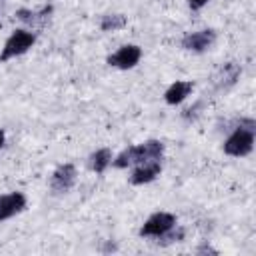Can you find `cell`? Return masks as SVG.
I'll return each mask as SVG.
<instances>
[{
  "label": "cell",
  "mask_w": 256,
  "mask_h": 256,
  "mask_svg": "<svg viewBox=\"0 0 256 256\" xmlns=\"http://www.w3.org/2000/svg\"><path fill=\"white\" fill-rule=\"evenodd\" d=\"M110 164H112V150L110 148H100L90 156V168L96 174H104Z\"/></svg>",
  "instance_id": "7c38bea8"
},
{
  "label": "cell",
  "mask_w": 256,
  "mask_h": 256,
  "mask_svg": "<svg viewBox=\"0 0 256 256\" xmlns=\"http://www.w3.org/2000/svg\"><path fill=\"white\" fill-rule=\"evenodd\" d=\"M76 166L74 164H62L54 170L52 178H50V190L52 194L56 196H62V194H68L74 184H76Z\"/></svg>",
  "instance_id": "8992f818"
},
{
  "label": "cell",
  "mask_w": 256,
  "mask_h": 256,
  "mask_svg": "<svg viewBox=\"0 0 256 256\" xmlns=\"http://www.w3.org/2000/svg\"><path fill=\"white\" fill-rule=\"evenodd\" d=\"M254 130L256 122L252 118H240L234 132L224 142V154L234 158H244L254 150Z\"/></svg>",
  "instance_id": "7a4b0ae2"
},
{
  "label": "cell",
  "mask_w": 256,
  "mask_h": 256,
  "mask_svg": "<svg viewBox=\"0 0 256 256\" xmlns=\"http://www.w3.org/2000/svg\"><path fill=\"white\" fill-rule=\"evenodd\" d=\"M140 60H142V48L136 44H126L118 48L114 54H110L106 62L118 70H132L140 64Z\"/></svg>",
  "instance_id": "5b68a950"
},
{
  "label": "cell",
  "mask_w": 256,
  "mask_h": 256,
  "mask_svg": "<svg viewBox=\"0 0 256 256\" xmlns=\"http://www.w3.org/2000/svg\"><path fill=\"white\" fill-rule=\"evenodd\" d=\"M162 154H164V144L160 140H146L138 146H128L126 150H122L116 158H112V166L122 170V168L136 166L142 162L162 160Z\"/></svg>",
  "instance_id": "6da1fadb"
},
{
  "label": "cell",
  "mask_w": 256,
  "mask_h": 256,
  "mask_svg": "<svg viewBox=\"0 0 256 256\" xmlns=\"http://www.w3.org/2000/svg\"><path fill=\"white\" fill-rule=\"evenodd\" d=\"M126 24H128L126 16H122V14H106L100 20V30L102 32H118V30L126 28Z\"/></svg>",
  "instance_id": "4fadbf2b"
},
{
  "label": "cell",
  "mask_w": 256,
  "mask_h": 256,
  "mask_svg": "<svg viewBox=\"0 0 256 256\" xmlns=\"http://www.w3.org/2000/svg\"><path fill=\"white\" fill-rule=\"evenodd\" d=\"M26 204H28V200L22 192H10V194L0 196V222L10 220V218L18 216L20 212H24Z\"/></svg>",
  "instance_id": "ba28073f"
},
{
  "label": "cell",
  "mask_w": 256,
  "mask_h": 256,
  "mask_svg": "<svg viewBox=\"0 0 256 256\" xmlns=\"http://www.w3.org/2000/svg\"><path fill=\"white\" fill-rule=\"evenodd\" d=\"M196 252H198V254H206V252H210V254H218V250H214V248H212L210 244H206V242H204Z\"/></svg>",
  "instance_id": "2e32d148"
},
{
  "label": "cell",
  "mask_w": 256,
  "mask_h": 256,
  "mask_svg": "<svg viewBox=\"0 0 256 256\" xmlns=\"http://www.w3.org/2000/svg\"><path fill=\"white\" fill-rule=\"evenodd\" d=\"M194 90V84L188 82V80H176L174 84L168 86V90L164 92V100L166 104L170 106H176V104H182Z\"/></svg>",
  "instance_id": "30bf717a"
},
{
  "label": "cell",
  "mask_w": 256,
  "mask_h": 256,
  "mask_svg": "<svg viewBox=\"0 0 256 256\" xmlns=\"http://www.w3.org/2000/svg\"><path fill=\"white\" fill-rule=\"evenodd\" d=\"M4 144H6V134L4 130H0V148H4Z\"/></svg>",
  "instance_id": "e0dca14e"
},
{
  "label": "cell",
  "mask_w": 256,
  "mask_h": 256,
  "mask_svg": "<svg viewBox=\"0 0 256 256\" xmlns=\"http://www.w3.org/2000/svg\"><path fill=\"white\" fill-rule=\"evenodd\" d=\"M178 224L176 216L170 212H154L152 216H148V220L142 224L140 228V236L142 238H162L168 230H172Z\"/></svg>",
  "instance_id": "277c9868"
},
{
  "label": "cell",
  "mask_w": 256,
  "mask_h": 256,
  "mask_svg": "<svg viewBox=\"0 0 256 256\" xmlns=\"http://www.w3.org/2000/svg\"><path fill=\"white\" fill-rule=\"evenodd\" d=\"M160 174H162V164H160V160L142 162V164H136V166H134L132 176H130V182H132L134 186H144V184L154 182Z\"/></svg>",
  "instance_id": "9c48e42d"
},
{
  "label": "cell",
  "mask_w": 256,
  "mask_h": 256,
  "mask_svg": "<svg viewBox=\"0 0 256 256\" xmlns=\"http://www.w3.org/2000/svg\"><path fill=\"white\" fill-rule=\"evenodd\" d=\"M188 2V6L192 8V10H202L210 0H186Z\"/></svg>",
  "instance_id": "9a60e30c"
},
{
  "label": "cell",
  "mask_w": 256,
  "mask_h": 256,
  "mask_svg": "<svg viewBox=\"0 0 256 256\" xmlns=\"http://www.w3.org/2000/svg\"><path fill=\"white\" fill-rule=\"evenodd\" d=\"M50 12H52V6H46V8H42L40 12H36V10H26V8H20V10L16 12V18H18L20 22H26V24H34L38 18H46Z\"/></svg>",
  "instance_id": "5bb4252c"
},
{
  "label": "cell",
  "mask_w": 256,
  "mask_h": 256,
  "mask_svg": "<svg viewBox=\"0 0 256 256\" xmlns=\"http://www.w3.org/2000/svg\"><path fill=\"white\" fill-rule=\"evenodd\" d=\"M240 74H242V68H240L238 64H234V62L224 64V68H222L220 74L216 76V88H218V90H226V88L234 86L236 80L240 78Z\"/></svg>",
  "instance_id": "8fae6325"
},
{
  "label": "cell",
  "mask_w": 256,
  "mask_h": 256,
  "mask_svg": "<svg viewBox=\"0 0 256 256\" xmlns=\"http://www.w3.org/2000/svg\"><path fill=\"white\" fill-rule=\"evenodd\" d=\"M36 44V34L26 30V28H20V30H14L8 40L4 42V48L0 52V64H6L8 60H14L18 56H24L32 46Z\"/></svg>",
  "instance_id": "3957f363"
},
{
  "label": "cell",
  "mask_w": 256,
  "mask_h": 256,
  "mask_svg": "<svg viewBox=\"0 0 256 256\" xmlns=\"http://www.w3.org/2000/svg\"><path fill=\"white\" fill-rule=\"evenodd\" d=\"M216 42V32L214 30H198V32H188L184 38H182V48L188 50V52H196V54H202V52H208Z\"/></svg>",
  "instance_id": "52a82bcc"
}]
</instances>
